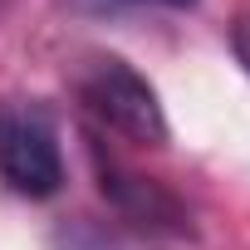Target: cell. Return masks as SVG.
I'll return each instance as SVG.
<instances>
[{
  "label": "cell",
  "mask_w": 250,
  "mask_h": 250,
  "mask_svg": "<svg viewBox=\"0 0 250 250\" xmlns=\"http://www.w3.org/2000/svg\"><path fill=\"white\" fill-rule=\"evenodd\" d=\"M79 98H83V108L98 123H108V128L123 133L128 143L167 147V138H172L167 113L157 103V88L118 54H93L79 69Z\"/></svg>",
  "instance_id": "6da1fadb"
},
{
  "label": "cell",
  "mask_w": 250,
  "mask_h": 250,
  "mask_svg": "<svg viewBox=\"0 0 250 250\" xmlns=\"http://www.w3.org/2000/svg\"><path fill=\"white\" fill-rule=\"evenodd\" d=\"M0 177L25 196H54L64 187V157L54 128L40 113L5 108L0 113Z\"/></svg>",
  "instance_id": "7a4b0ae2"
},
{
  "label": "cell",
  "mask_w": 250,
  "mask_h": 250,
  "mask_svg": "<svg viewBox=\"0 0 250 250\" xmlns=\"http://www.w3.org/2000/svg\"><path fill=\"white\" fill-rule=\"evenodd\" d=\"M98 177H103V191H108L118 206H128L143 226L172 221V226L182 230V221H187V216H182V206H177L162 187H152V182H143V177H133V172H123V167H113V162H108V167L98 162Z\"/></svg>",
  "instance_id": "3957f363"
},
{
  "label": "cell",
  "mask_w": 250,
  "mask_h": 250,
  "mask_svg": "<svg viewBox=\"0 0 250 250\" xmlns=\"http://www.w3.org/2000/svg\"><path fill=\"white\" fill-rule=\"evenodd\" d=\"M230 44H235V59H240V64H245V74H250V15H240V20H235Z\"/></svg>",
  "instance_id": "277c9868"
},
{
  "label": "cell",
  "mask_w": 250,
  "mask_h": 250,
  "mask_svg": "<svg viewBox=\"0 0 250 250\" xmlns=\"http://www.w3.org/2000/svg\"><path fill=\"white\" fill-rule=\"evenodd\" d=\"M157 5H172V10H182V5H196V0H157Z\"/></svg>",
  "instance_id": "5b68a950"
}]
</instances>
